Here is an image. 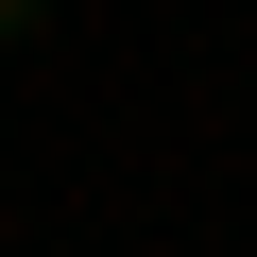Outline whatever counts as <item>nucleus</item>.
<instances>
[{"mask_svg": "<svg viewBox=\"0 0 257 257\" xmlns=\"http://www.w3.org/2000/svg\"><path fill=\"white\" fill-rule=\"evenodd\" d=\"M35 35H52V0H0V52H35Z\"/></svg>", "mask_w": 257, "mask_h": 257, "instance_id": "nucleus-1", "label": "nucleus"}]
</instances>
